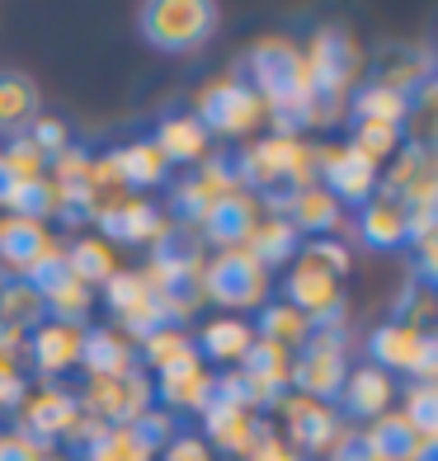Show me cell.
<instances>
[{"label":"cell","mask_w":438,"mask_h":461,"mask_svg":"<svg viewBox=\"0 0 438 461\" xmlns=\"http://www.w3.org/2000/svg\"><path fill=\"white\" fill-rule=\"evenodd\" d=\"M344 274H349V249L340 240H306L287 264L283 302L316 325V330H344Z\"/></svg>","instance_id":"obj_1"},{"label":"cell","mask_w":438,"mask_h":461,"mask_svg":"<svg viewBox=\"0 0 438 461\" xmlns=\"http://www.w3.org/2000/svg\"><path fill=\"white\" fill-rule=\"evenodd\" d=\"M217 29V5L207 0H151L141 5V38L156 52H194Z\"/></svg>","instance_id":"obj_2"},{"label":"cell","mask_w":438,"mask_h":461,"mask_svg":"<svg viewBox=\"0 0 438 461\" xmlns=\"http://www.w3.org/2000/svg\"><path fill=\"white\" fill-rule=\"evenodd\" d=\"M71 395L80 414L99 419L104 429H128L137 414L151 410V376L141 367L128 376H80V386Z\"/></svg>","instance_id":"obj_3"},{"label":"cell","mask_w":438,"mask_h":461,"mask_svg":"<svg viewBox=\"0 0 438 461\" xmlns=\"http://www.w3.org/2000/svg\"><path fill=\"white\" fill-rule=\"evenodd\" d=\"M344 330H316L311 325L306 344L292 353V391L306 395V401H335L344 376H349V363H344Z\"/></svg>","instance_id":"obj_4"},{"label":"cell","mask_w":438,"mask_h":461,"mask_svg":"<svg viewBox=\"0 0 438 461\" xmlns=\"http://www.w3.org/2000/svg\"><path fill=\"white\" fill-rule=\"evenodd\" d=\"M226 194H236V160H232V151L203 156L198 170H194L189 179L175 184V194H170V212H175V217H170V221L198 230L203 217L213 212Z\"/></svg>","instance_id":"obj_5"},{"label":"cell","mask_w":438,"mask_h":461,"mask_svg":"<svg viewBox=\"0 0 438 461\" xmlns=\"http://www.w3.org/2000/svg\"><path fill=\"white\" fill-rule=\"evenodd\" d=\"M368 353H372V367H382L387 376L401 372V376H415V382H433L438 372V339L396 321L368 334Z\"/></svg>","instance_id":"obj_6"},{"label":"cell","mask_w":438,"mask_h":461,"mask_svg":"<svg viewBox=\"0 0 438 461\" xmlns=\"http://www.w3.org/2000/svg\"><path fill=\"white\" fill-rule=\"evenodd\" d=\"M194 118L207 128V137H250L264 122V104L236 76V80H217V86H207L198 95Z\"/></svg>","instance_id":"obj_7"},{"label":"cell","mask_w":438,"mask_h":461,"mask_svg":"<svg viewBox=\"0 0 438 461\" xmlns=\"http://www.w3.org/2000/svg\"><path fill=\"white\" fill-rule=\"evenodd\" d=\"M264 297H269V274L245 249H226V255L203 264V302L245 311V306H264Z\"/></svg>","instance_id":"obj_8"},{"label":"cell","mask_w":438,"mask_h":461,"mask_svg":"<svg viewBox=\"0 0 438 461\" xmlns=\"http://www.w3.org/2000/svg\"><path fill=\"white\" fill-rule=\"evenodd\" d=\"M302 61L311 71V90L316 95H344L349 99V86H353V76H359V48H353L349 29H340V24L316 29Z\"/></svg>","instance_id":"obj_9"},{"label":"cell","mask_w":438,"mask_h":461,"mask_svg":"<svg viewBox=\"0 0 438 461\" xmlns=\"http://www.w3.org/2000/svg\"><path fill=\"white\" fill-rule=\"evenodd\" d=\"M43 292L48 302V321H67V325H90V306H95V287H86L71 268H67V255H48L43 264L24 278Z\"/></svg>","instance_id":"obj_10"},{"label":"cell","mask_w":438,"mask_h":461,"mask_svg":"<svg viewBox=\"0 0 438 461\" xmlns=\"http://www.w3.org/2000/svg\"><path fill=\"white\" fill-rule=\"evenodd\" d=\"M429 80H433V52L420 43H378L368 57V86H382L410 99Z\"/></svg>","instance_id":"obj_11"},{"label":"cell","mask_w":438,"mask_h":461,"mask_svg":"<svg viewBox=\"0 0 438 461\" xmlns=\"http://www.w3.org/2000/svg\"><path fill=\"white\" fill-rule=\"evenodd\" d=\"M236 372L245 376V391H250V405L255 410H278L283 395L292 391V353L278 344L255 339L250 353L236 363Z\"/></svg>","instance_id":"obj_12"},{"label":"cell","mask_w":438,"mask_h":461,"mask_svg":"<svg viewBox=\"0 0 438 461\" xmlns=\"http://www.w3.org/2000/svg\"><path fill=\"white\" fill-rule=\"evenodd\" d=\"M76 419H80V405H76V395L67 386H43L38 395H24V401H19V433L33 438L43 452L71 433Z\"/></svg>","instance_id":"obj_13"},{"label":"cell","mask_w":438,"mask_h":461,"mask_svg":"<svg viewBox=\"0 0 438 461\" xmlns=\"http://www.w3.org/2000/svg\"><path fill=\"white\" fill-rule=\"evenodd\" d=\"M378 165H368L359 151H349V146H325L321 156V188L340 207H363L372 194H378Z\"/></svg>","instance_id":"obj_14"},{"label":"cell","mask_w":438,"mask_h":461,"mask_svg":"<svg viewBox=\"0 0 438 461\" xmlns=\"http://www.w3.org/2000/svg\"><path fill=\"white\" fill-rule=\"evenodd\" d=\"M86 330L90 325H67V321H43L29 339V363L48 376V382H57V376H67L80 367V348H86Z\"/></svg>","instance_id":"obj_15"},{"label":"cell","mask_w":438,"mask_h":461,"mask_svg":"<svg viewBox=\"0 0 438 461\" xmlns=\"http://www.w3.org/2000/svg\"><path fill=\"white\" fill-rule=\"evenodd\" d=\"M283 424H287V443L297 447L302 456L311 452H330L335 447V438H340V419L335 410H330L325 401H306V395H283Z\"/></svg>","instance_id":"obj_16"},{"label":"cell","mask_w":438,"mask_h":461,"mask_svg":"<svg viewBox=\"0 0 438 461\" xmlns=\"http://www.w3.org/2000/svg\"><path fill=\"white\" fill-rule=\"evenodd\" d=\"M260 217H264L260 198L245 194V188H236V194H226L213 212L203 217L198 236H203V245H217L222 255L226 249H245V240H250V230L260 226Z\"/></svg>","instance_id":"obj_17"},{"label":"cell","mask_w":438,"mask_h":461,"mask_svg":"<svg viewBox=\"0 0 438 461\" xmlns=\"http://www.w3.org/2000/svg\"><path fill=\"white\" fill-rule=\"evenodd\" d=\"M61 240L48 236L43 221H24V217H0V268H10L14 278H29L48 255H57Z\"/></svg>","instance_id":"obj_18"},{"label":"cell","mask_w":438,"mask_h":461,"mask_svg":"<svg viewBox=\"0 0 438 461\" xmlns=\"http://www.w3.org/2000/svg\"><path fill=\"white\" fill-rule=\"evenodd\" d=\"M95 221H99V230H104V240H109V245H151L160 230L170 226V217H165L156 203H146L137 194L114 203L109 212H99Z\"/></svg>","instance_id":"obj_19"},{"label":"cell","mask_w":438,"mask_h":461,"mask_svg":"<svg viewBox=\"0 0 438 461\" xmlns=\"http://www.w3.org/2000/svg\"><path fill=\"white\" fill-rule=\"evenodd\" d=\"M213 391H217V372H207L203 358H189V363H179L170 372H160L156 382H151V395L160 401V410H189V414H203L207 401H213Z\"/></svg>","instance_id":"obj_20"},{"label":"cell","mask_w":438,"mask_h":461,"mask_svg":"<svg viewBox=\"0 0 438 461\" xmlns=\"http://www.w3.org/2000/svg\"><path fill=\"white\" fill-rule=\"evenodd\" d=\"M359 236L372 249H401L410 240V207H406V198L378 188V194L359 207Z\"/></svg>","instance_id":"obj_21"},{"label":"cell","mask_w":438,"mask_h":461,"mask_svg":"<svg viewBox=\"0 0 438 461\" xmlns=\"http://www.w3.org/2000/svg\"><path fill=\"white\" fill-rule=\"evenodd\" d=\"M278 217L297 230V236H306V240H330L344 226V207L330 198L321 184H311V188H297V194L283 203Z\"/></svg>","instance_id":"obj_22"},{"label":"cell","mask_w":438,"mask_h":461,"mask_svg":"<svg viewBox=\"0 0 438 461\" xmlns=\"http://www.w3.org/2000/svg\"><path fill=\"white\" fill-rule=\"evenodd\" d=\"M203 429L207 438H213V447L232 452V456H245L250 443H255V429H260V414L241 405V401H222V395H213L203 410Z\"/></svg>","instance_id":"obj_23"},{"label":"cell","mask_w":438,"mask_h":461,"mask_svg":"<svg viewBox=\"0 0 438 461\" xmlns=\"http://www.w3.org/2000/svg\"><path fill=\"white\" fill-rule=\"evenodd\" d=\"M80 372L86 376H128V372H137V344L118 330L90 325L86 348H80Z\"/></svg>","instance_id":"obj_24"},{"label":"cell","mask_w":438,"mask_h":461,"mask_svg":"<svg viewBox=\"0 0 438 461\" xmlns=\"http://www.w3.org/2000/svg\"><path fill=\"white\" fill-rule=\"evenodd\" d=\"M151 141L165 156V165H198L207 156V146H213V137H207V128L194 113H160Z\"/></svg>","instance_id":"obj_25"},{"label":"cell","mask_w":438,"mask_h":461,"mask_svg":"<svg viewBox=\"0 0 438 461\" xmlns=\"http://www.w3.org/2000/svg\"><path fill=\"white\" fill-rule=\"evenodd\" d=\"M335 401L344 405L349 419H382L387 405L396 401V382L382 367H353L344 376V386H340Z\"/></svg>","instance_id":"obj_26"},{"label":"cell","mask_w":438,"mask_h":461,"mask_svg":"<svg viewBox=\"0 0 438 461\" xmlns=\"http://www.w3.org/2000/svg\"><path fill=\"white\" fill-rule=\"evenodd\" d=\"M109 160H114V170H118V179H123L128 194H137V188H156V184H165V175H170V165H165V156L156 151L151 137L114 146Z\"/></svg>","instance_id":"obj_27"},{"label":"cell","mask_w":438,"mask_h":461,"mask_svg":"<svg viewBox=\"0 0 438 461\" xmlns=\"http://www.w3.org/2000/svg\"><path fill=\"white\" fill-rule=\"evenodd\" d=\"M38 86L24 71H0V137H24L29 122L43 113L38 109Z\"/></svg>","instance_id":"obj_28"},{"label":"cell","mask_w":438,"mask_h":461,"mask_svg":"<svg viewBox=\"0 0 438 461\" xmlns=\"http://www.w3.org/2000/svg\"><path fill=\"white\" fill-rule=\"evenodd\" d=\"M43 321H48L43 292H38L33 283H24V278H5V287H0V330L29 339Z\"/></svg>","instance_id":"obj_29"},{"label":"cell","mask_w":438,"mask_h":461,"mask_svg":"<svg viewBox=\"0 0 438 461\" xmlns=\"http://www.w3.org/2000/svg\"><path fill=\"white\" fill-rule=\"evenodd\" d=\"M297 245H302V236L292 230L283 217H260V226L250 230V240H245V255L255 259L264 274L269 268H283V264H292V255H297Z\"/></svg>","instance_id":"obj_30"},{"label":"cell","mask_w":438,"mask_h":461,"mask_svg":"<svg viewBox=\"0 0 438 461\" xmlns=\"http://www.w3.org/2000/svg\"><path fill=\"white\" fill-rule=\"evenodd\" d=\"M250 344H255V330L245 321H207L194 339L198 358H213V363H226V367H236L250 353Z\"/></svg>","instance_id":"obj_31"},{"label":"cell","mask_w":438,"mask_h":461,"mask_svg":"<svg viewBox=\"0 0 438 461\" xmlns=\"http://www.w3.org/2000/svg\"><path fill=\"white\" fill-rule=\"evenodd\" d=\"M250 330H255V339H264V344H278L287 353H297L306 344V334H311V321L302 316V311H292L287 302H264L260 321Z\"/></svg>","instance_id":"obj_32"},{"label":"cell","mask_w":438,"mask_h":461,"mask_svg":"<svg viewBox=\"0 0 438 461\" xmlns=\"http://www.w3.org/2000/svg\"><path fill=\"white\" fill-rule=\"evenodd\" d=\"M410 99L382 90V86H359L349 90V122H387V128H406Z\"/></svg>","instance_id":"obj_33"},{"label":"cell","mask_w":438,"mask_h":461,"mask_svg":"<svg viewBox=\"0 0 438 461\" xmlns=\"http://www.w3.org/2000/svg\"><path fill=\"white\" fill-rule=\"evenodd\" d=\"M368 438V447L378 461H415L424 447V438L415 433L401 414H382V419H372V429L363 433Z\"/></svg>","instance_id":"obj_34"},{"label":"cell","mask_w":438,"mask_h":461,"mask_svg":"<svg viewBox=\"0 0 438 461\" xmlns=\"http://www.w3.org/2000/svg\"><path fill=\"white\" fill-rule=\"evenodd\" d=\"M189 358H198V348H194V339L179 325H165V330L146 334V339L137 344V367H151L156 376L179 367V363H189Z\"/></svg>","instance_id":"obj_35"},{"label":"cell","mask_w":438,"mask_h":461,"mask_svg":"<svg viewBox=\"0 0 438 461\" xmlns=\"http://www.w3.org/2000/svg\"><path fill=\"white\" fill-rule=\"evenodd\" d=\"M67 255V268L86 283V287H104L114 274H118V259H114V245L99 240V236H80L76 245L61 249Z\"/></svg>","instance_id":"obj_36"},{"label":"cell","mask_w":438,"mask_h":461,"mask_svg":"<svg viewBox=\"0 0 438 461\" xmlns=\"http://www.w3.org/2000/svg\"><path fill=\"white\" fill-rule=\"evenodd\" d=\"M406 146L401 128H387V122H353V137H349V151H359L368 165H382Z\"/></svg>","instance_id":"obj_37"},{"label":"cell","mask_w":438,"mask_h":461,"mask_svg":"<svg viewBox=\"0 0 438 461\" xmlns=\"http://www.w3.org/2000/svg\"><path fill=\"white\" fill-rule=\"evenodd\" d=\"M401 419L424 438V443H438V386L433 382H410Z\"/></svg>","instance_id":"obj_38"},{"label":"cell","mask_w":438,"mask_h":461,"mask_svg":"<svg viewBox=\"0 0 438 461\" xmlns=\"http://www.w3.org/2000/svg\"><path fill=\"white\" fill-rule=\"evenodd\" d=\"M10 217H24V221H43L57 212V194L48 179H29V184H14V194L5 203Z\"/></svg>","instance_id":"obj_39"},{"label":"cell","mask_w":438,"mask_h":461,"mask_svg":"<svg viewBox=\"0 0 438 461\" xmlns=\"http://www.w3.org/2000/svg\"><path fill=\"white\" fill-rule=\"evenodd\" d=\"M80 456H86V461H156V456L132 438V429H104Z\"/></svg>","instance_id":"obj_40"},{"label":"cell","mask_w":438,"mask_h":461,"mask_svg":"<svg viewBox=\"0 0 438 461\" xmlns=\"http://www.w3.org/2000/svg\"><path fill=\"white\" fill-rule=\"evenodd\" d=\"M396 325H410V330H420V334H433V321H438V311H433V292L424 283H410L401 292V302H396Z\"/></svg>","instance_id":"obj_41"},{"label":"cell","mask_w":438,"mask_h":461,"mask_svg":"<svg viewBox=\"0 0 438 461\" xmlns=\"http://www.w3.org/2000/svg\"><path fill=\"white\" fill-rule=\"evenodd\" d=\"M0 160H5V170L14 184H29V179H48V156L38 151V146L29 137H10V146L0 151Z\"/></svg>","instance_id":"obj_42"},{"label":"cell","mask_w":438,"mask_h":461,"mask_svg":"<svg viewBox=\"0 0 438 461\" xmlns=\"http://www.w3.org/2000/svg\"><path fill=\"white\" fill-rule=\"evenodd\" d=\"M132 438H137V443L146 447V452H165V443H170V438H175V414L170 410H160V405H151V410H146V414H137L132 419Z\"/></svg>","instance_id":"obj_43"},{"label":"cell","mask_w":438,"mask_h":461,"mask_svg":"<svg viewBox=\"0 0 438 461\" xmlns=\"http://www.w3.org/2000/svg\"><path fill=\"white\" fill-rule=\"evenodd\" d=\"M241 461H306L297 447L287 443V438L274 429V424H264L260 419V429H255V443H250V452Z\"/></svg>","instance_id":"obj_44"},{"label":"cell","mask_w":438,"mask_h":461,"mask_svg":"<svg viewBox=\"0 0 438 461\" xmlns=\"http://www.w3.org/2000/svg\"><path fill=\"white\" fill-rule=\"evenodd\" d=\"M141 292H146L141 268H118V274H114L109 283H104V306H109L114 316H118V311H128V306L141 297Z\"/></svg>","instance_id":"obj_45"},{"label":"cell","mask_w":438,"mask_h":461,"mask_svg":"<svg viewBox=\"0 0 438 461\" xmlns=\"http://www.w3.org/2000/svg\"><path fill=\"white\" fill-rule=\"evenodd\" d=\"M24 137H29V141H33L48 160L61 151V146H71V128H67L61 118H48V113H38V118L29 122V132H24Z\"/></svg>","instance_id":"obj_46"},{"label":"cell","mask_w":438,"mask_h":461,"mask_svg":"<svg viewBox=\"0 0 438 461\" xmlns=\"http://www.w3.org/2000/svg\"><path fill=\"white\" fill-rule=\"evenodd\" d=\"M160 461H213V452H207L203 438H194V433H175L170 443H165Z\"/></svg>","instance_id":"obj_47"},{"label":"cell","mask_w":438,"mask_h":461,"mask_svg":"<svg viewBox=\"0 0 438 461\" xmlns=\"http://www.w3.org/2000/svg\"><path fill=\"white\" fill-rule=\"evenodd\" d=\"M48 452L33 443V438H24L19 429H10V433H0V461H43Z\"/></svg>","instance_id":"obj_48"},{"label":"cell","mask_w":438,"mask_h":461,"mask_svg":"<svg viewBox=\"0 0 438 461\" xmlns=\"http://www.w3.org/2000/svg\"><path fill=\"white\" fill-rule=\"evenodd\" d=\"M330 461H378V456H372L363 433H340L335 447H330Z\"/></svg>","instance_id":"obj_49"},{"label":"cell","mask_w":438,"mask_h":461,"mask_svg":"<svg viewBox=\"0 0 438 461\" xmlns=\"http://www.w3.org/2000/svg\"><path fill=\"white\" fill-rule=\"evenodd\" d=\"M29 395V382L24 376H5L0 372V410H19V401Z\"/></svg>","instance_id":"obj_50"},{"label":"cell","mask_w":438,"mask_h":461,"mask_svg":"<svg viewBox=\"0 0 438 461\" xmlns=\"http://www.w3.org/2000/svg\"><path fill=\"white\" fill-rule=\"evenodd\" d=\"M10 194H14V179H10V170H5V160H0V207L10 203Z\"/></svg>","instance_id":"obj_51"},{"label":"cell","mask_w":438,"mask_h":461,"mask_svg":"<svg viewBox=\"0 0 438 461\" xmlns=\"http://www.w3.org/2000/svg\"><path fill=\"white\" fill-rule=\"evenodd\" d=\"M415 461H438V443H424V447H420V456H415Z\"/></svg>","instance_id":"obj_52"},{"label":"cell","mask_w":438,"mask_h":461,"mask_svg":"<svg viewBox=\"0 0 438 461\" xmlns=\"http://www.w3.org/2000/svg\"><path fill=\"white\" fill-rule=\"evenodd\" d=\"M43 461H71V456H52V452H48V456H43Z\"/></svg>","instance_id":"obj_53"},{"label":"cell","mask_w":438,"mask_h":461,"mask_svg":"<svg viewBox=\"0 0 438 461\" xmlns=\"http://www.w3.org/2000/svg\"><path fill=\"white\" fill-rule=\"evenodd\" d=\"M5 278H10V274H5V268H0V287H5Z\"/></svg>","instance_id":"obj_54"}]
</instances>
